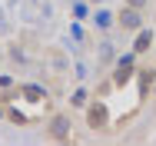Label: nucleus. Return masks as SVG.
Wrapping results in <instances>:
<instances>
[{
	"instance_id": "7ed1b4c3",
	"label": "nucleus",
	"mask_w": 156,
	"mask_h": 146,
	"mask_svg": "<svg viewBox=\"0 0 156 146\" xmlns=\"http://www.w3.org/2000/svg\"><path fill=\"white\" fill-rule=\"evenodd\" d=\"M47 140H53V143H70L73 140V123H70L66 113H53L47 119Z\"/></svg>"
},
{
	"instance_id": "f3484780",
	"label": "nucleus",
	"mask_w": 156,
	"mask_h": 146,
	"mask_svg": "<svg viewBox=\"0 0 156 146\" xmlns=\"http://www.w3.org/2000/svg\"><path fill=\"white\" fill-rule=\"evenodd\" d=\"M90 3H93V7H100V3H103V0H90Z\"/></svg>"
},
{
	"instance_id": "9b49d317",
	"label": "nucleus",
	"mask_w": 156,
	"mask_h": 146,
	"mask_svg": "<svg viewBox=\"0 0 156 146\" xmlns=\"http://www.w3.org/2000/svg\"><path fill=\"white\" fill-rule=\"evenodd\" d=\"M90 100H93V96H90V90H87V87H76L73 93H70V106H76V110H87Z\"/></svg>"
},
{
	"instance_id": "f257e3e1",
	"label": "nucleus",
	"mask_w": 156,
	"mask_h": 146,
	"mask_svg": "<svg viewBox=\"0 0 156 146\" xmlns=\"http://www.w3.org/2000/svg\"><path fill=\"white\" fill-rule=\"evenodd\" d=\"M136 70H140V53H120V57L113 60V66H110V80H113V87L116 90H126L133 80H136Z\"/></svg>"
},
{
	"instance_id": "f03ea898",
	"label": "nucleus",
	"mask_w": 156,
	"mask_h": 146,
	"mask_svg": "<svg viewBox=\"0 0 156 146\" xmlns=\"http://www.w3.org/2000/svg\"><path fill=\"white\" fill-rule=\"evenodd\" d=\"M87 130H93V133L110 130V106H106L103 96H93L90 106H87Z\"/></svg>"
},
{
	"instance_id": "9d476101",
	"label": "nucleus",
	"mask_w": 156,
	"mask_h": 146,
	"mask_svg": "<svg viewBox=\"0 0 156 146\" xmlns=\"http://www.w3.org/2000/svg\"><path fill=\"white\" fill-rule=\"evenodd\" d=\"M90 13H93V3H90V0H73V3H70V17H73V20L83 23V20H90Z\"/></svg>"
},
{
	"instance_id": "423d86ee",
	"label": "nucleus",
	"mask_w": 156,
	"mask_h": 146,
	"mask_svg": "<svg viewBox=\"0 0 156 146\" xmlns=\"http://www.w3.org/2000/svg\"><path fill=\"white\" fill-rule=\"evenodd\" d=\"M156 87V70L153 66H140L136 70V93H140V103L150 100V90Z\"/></svg>"
},
{
	"instance_id": "6e6552de",
	"label": "nucleus",
	"mask_w": 156,
	"mask_h": 146,
	"mask_svg": "<svg viewBox=\"0 0 156 146\" xmlns=\"http://www.w3.org/2000/svg\"><path fill=\"white\" fill-rule=\"evenodd\" d=\"M20 96H23L27 103H47L50 90L43 87V83H20Z\"/></svg>"
},
{
	"instance_id": "ddd939ff",
	"label": "nucleus",
	"mask_w": 156,
	"mask_h": 146,
	"mask_svg": "<svg viewBox=\"0 0 156 146\" xmlns=\"http://www.w3.org/2000/svg\"><path fill=\"white\" fill-rule=\"evenodd\" d=\"M7 119H10V123H17V126H30V116H23L20 110H7Z\"/></svg>"
},
{
	"instance_id": "20e7f679",
	"label": "nucleus",
	"mask_w": 156,
	"mask_h": 146,
	"mask_svg": "<svg viewBox=\"0 0 156 146\" xmlns=\"http://www.w3.org/2000/svg\"><path fill=\"white\" fill-rule=\"evenodd\" d=\"M140 27H146L143 10H140V7H129V3H123V7L116 10V30H123V33H136Z\"/></svg>"
},
{
	"instance_id": "f8f14e48",
	"label": "nucleus",
	"mask_w": 156,
	"mask_h": 146,
	"mask_svg": "<svg viewBox=\"0 0 156 146\" xmlns=\"http://www.w3.org/2000/svg\"><path fill=\"white\" fill-rule=\"evenodd\" d=\"M113 80H110V77H106V80H100V83H96V90H93V96H103V100H106V93H113Z\"/></svg>"
},
{
	"instance_id": "dca6fc26",
	"label": "nucleus",
	"mask_w": 156,
	"mask_h": 146,
	"mask_svg": "<svg viewBox=\"0 0 156 146\" xmlns=\"http://www.w3.org/2000/svg\"><path fill=\"white\" fill-rule=\"evenodd\" d=\"M123 3H129V7H140V10H146V7H150V0H123Z\"/></svg>"
},
{
	"instance_id": "2eb2a0df",
	"label": "nucleus",
	"mask_w": 156,
	"mask_h": 146,
	"mask_svg": "<svg viewBox=\"0 0 156 146\" xmlns=\"http://www.w3.org/2000/svg\"><path fill=\"white\" fill-rule=\"evenodd\" d=\"M7 87H17V83H13L10 73H0V90H7Z\"/></svg>"
},
{
	"instance_id": "0eeeda50",
	"label": "nucleus",
	"mask_w": 156,
	"mask_h": 146,
	"mask_svg": "<svg viewBox=\"0 0 156 146\" xmlns=\"http://www.w3.org/2000/svg\"><path fill=\"white\" fill-rule=\"evenodd\" d=\"M153 47H156V33H153L150 27H140V30H136V40H133V47H129V50H133V53H140V57H146Z\"/></svg>"
},
{
	"instance_id": "39448f33",
	"label": "nucleus",
	"mask_w": 156,
	"mask_h": 146,
	"mask_svg": "<svg viewBox=\"0 0 156 146\" xmlns=\"http://www.w3.org/2000/svg\"><path fill=\"white\" fill-rule=\"evenodd\" d=\"M90 23H93L100 33H110V30H116V13L100 3V7H93V13H90Z\"/></svg>"
},
{
	"instance_id": "4468645a",
	"label": "nucleus",
	"mask_w": 156,
	"mask_h": 146,
	"mask_svg": "<svg viewBox=\"0 0 156 146\" xmlns=\"http://www.w3.org/2000/svg\"><path fill=\"white\" fill-rule=\"evenodd\" d=\"M73 77H76V80H87V63H76V66H73Z\"/></svg>"
},
{
	"instance_id": "1a4fd4ad",
	"label": "nucleus",
	"mask_w": 156,
	"mask_h": 146,
	"mask_svg": "<svg viewBox=\"0 0 156 146\" xmlns=\"http://www.w3.org/2000/svg\"><path fill=\"white\" fill-rule=\"evenodd\" d=\"M113 60H116L113 43H110V40H103V43L96 47V66H113Z\"/></svg>"
}]
</instances>
